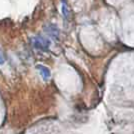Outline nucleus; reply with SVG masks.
<instances>
[{
  "label": "nucleus",
  "instance_id": "obj_4",
  "mask_svg": "<svg viewBox=\"0 0 134 134\" xmlns=\"http://www.w3.org/2000/svg\"><path fill=\"white\" fill-rule=\"evenodd\" d=\"M62 12H63V14H64L65 18L69 19V17H70V13H69V9H68V6H67L66 4H65V3H63V4H62Z\"/></svg>",
  "mask_w": 134,
  "mask_h": 134
},
{
  "label": "nucleus",
  "instance_id": "obj_3",
  "mask_svg": "<svg viewBox=\"0 0 134 134\" xmlns=\"http://www.w3.org/2000/svg\"><path fill=\"white\" fill-rule=\"evenodd\" d=\"M37 69L40 71L41 75H42V77H43L45 80L50 77V70H49L47 67L43 66V65H38V66H37Z\"/></svg>",
  "mask_w": 134,
  "mask_h": 134
},
{
  "label": "nucleus",
  "instance_id": "obj_1",
  "mask_svg": "<svg viewBox=\"0 0 134 134\" xmlns=\"http://www.w3.org/2000/svg\"><path fill=\"white\" fill-rule=\"evenodd\" d=\"M31 43L33 45L36 49H39V50H47L50 46V42L48 40L42 37V36H34L31 39Z\"/></svg>",
  "mask_w": 134,
  "mask_h": 134
},
{
  "label": "nucleus",
  "instance_id": "obj_2",
  "mask_svg": "<svg viewBox=\"0 0 134 134\" xmlns=\"http://www.w3.org/2000/svg\"><path fill=\"white\" fill-rule=\"evenodd\" d=\"M44 29H45V31H46V33L49 34V35L52 36V37H57L58 34H59L58 28L56 27L55 25H53V24H49V25L45 26Z\"/></svg>",
  "mask_w": 134,
  "mask_h": 134
},
{
  "label": "nucleus",
  "instance_id": "obj_5",
  "mask_svg": "<svg viewBox=\"0 0 134 134\" xmlns=\"http://www.w3.org/2000/svg\"><path fill=\"white\" fill-rule=\"evenodd\" d=\"M4 62H5V56L2 49L0 48V64H4Z\"/></svg>",
  "mask_w": 134,
  "mask_h": 134
}]
</instances>
